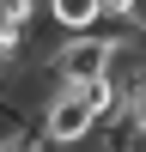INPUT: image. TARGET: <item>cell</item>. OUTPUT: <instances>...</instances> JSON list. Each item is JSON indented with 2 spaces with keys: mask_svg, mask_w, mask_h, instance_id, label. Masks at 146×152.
Returning <instances> with one entry per match:
<instances>
[{
  "mask_svg": "<svg viewBox=\"0 0 146 152\" xmlns=\"http://www.w3.org/2000/svg\"><path fill=\"white\" fill-rule=\"evenodd\" d=\"M110 67H116V49L97 43V37H61L55 55H49V73H55V85H67V91L97 85Z\"/></svg>",
  "mask_w": 146,
  "mask_h": 152,
  "instance_id": "1",
  "label": "cell"
},
{
  "mask_svg": "<svg viewBox=\"0 0 146 152\" xmlns=\"http://www.w3.org/2000/svg\"><path fill=\"white\" fill-rule=\"evenodd\" d=\"M122 110H128V116H134V128L146 134V79H140V85L128 91V104H122Z\"/></svg>",
  "mask_w": 146,
  "mask_h": 152,
  "instance_id": "5",
  "label": "cell"
},
{
  "mask_svg": "<svg viewBox=\"0 0 146 152\" xmlns=\"http://www.w3.org/2000/svg\"><path fill=\"white\" fill-rule=\"evenodd\" d=\"M36 18H43L36 0H0V24H6V31H31Z\"/></svg>",
  "mask_w": 146,
  "mask_h": 152,
  "instance_id": "4",
  "label": "cell"
},
{
  "mask_svg": "<svg viewBox=\"0 0 146 152\" xmlns=\"http://www.w3.org/2000/svg\"><path fill=\"white\" fill-rule=\"evenodd\" d=\"M43 12H49V24H61L67 37H85L97 24V0H43Z\"/></svg>",
  "mask_w": 146,
  "mask_h": 152,
  "instance_id": "3",
  "label": "cell"
},
{
  "mask_svg": "<svg viewBox=\"0 0 146 152\" xmlns=\"http://www.w3.org/2000/svg\"><path fill=\"white\" fill-rule=\"evenodd\" d=\"M91 134H97V116L85 110V97L67 91V85H55V97L43 110V140L55 152H79V146H91Z\"/></svg>",
  "mask_w": 146,
  "mask_h": 152,
  "instance_id": "2",
  "label": "cell"
}]
</instances>
